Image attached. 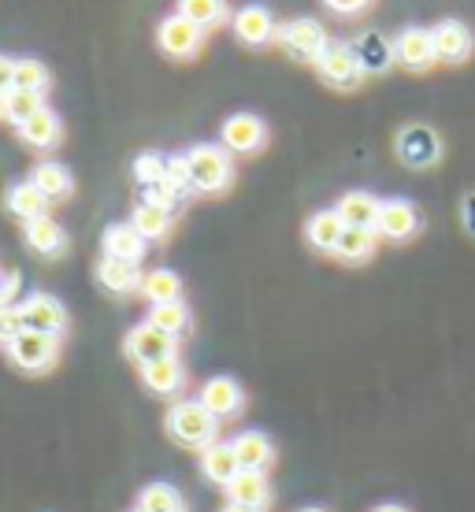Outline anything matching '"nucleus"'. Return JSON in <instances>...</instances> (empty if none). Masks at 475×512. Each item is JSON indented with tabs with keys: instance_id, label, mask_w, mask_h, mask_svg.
I'll use <instances>...</instances> for the list:
<instances>
[{
	"instance_id": "1",
	"label": "nucleus",
	"mask_w": 475,
	"mask_h": 512,
	"mask_svg": "<svg viewBox=\"0 0 475 512\" xmlns=\"http://www.w3.org/2000/svg\"><path fill=\"white\" fill-rule=\"evenodd\" d=\"M219 420L201 405V401H175L167 412V435L186 449H205L216 442Z\"/></svg>"
},
{
	"instance_id": "2",
	"label": "nucleus",
	"mask_w": 475,
	"mask_h": 512,
	"mask_svg": "<svg viewBox=\"0 0 475 512\" xmlns=\"http://www.w3.org/2000/svg\"><path fill=\"white\" fill-rule=\"evenodd\" d=\"M186 167H190V186L197 193H219L231 182V156L216 145H193L186 153Z\"/></svg>"
},
{
	"instance_id": "3",
	"label": "nucleus",
	"mask_w": 475,
	"mask_h": 512,
	"mask_svg": "<svg viewBox=\"0 0 475 512\" xmlns=\"http://www.w3.org/2000/svg\"><path fill=\"white\" fill-rule=\"evenodd\" d=\"M8 353H12L15 368H23V372H49L56 364V353H60V338L41 331H23L8 346Z\"/></svg>"
},
{
	"instance_id": "4",
	"label": "nucleus",
	"mask_w": 475,
	"mask_h": 512,
	"mask_svg": "<svg viewBox=\"0 0 475 512\" xmlns=\"http://www.w3.org/2000/svg\"><path fill=\"white\" fill-rule=\"evenodd\" d=\"M130 360H138V364H153V360H164V357H175V334L160 331L153 323H142V327H134L127 334V342H123Z\"/></svg>"
},
{
	"instance_id": "5",
	"label": "nucleus",
	"mask_w": 475,
	"mask_h": 512,
	"mask_svg": "<svg viewBox=\"0 0 475 512\" xmlns=\"http://www.w3.org/2000/svg\"><path fill=\"white\" fill-rule=\"evenodd\" d=\"M197 401H201L216 420H234V416L245 409V390L234 383V379H227V375H216V379H208V383L201 386Z\"/></svg>"
},
{
	"instance_id": "6",
	"label": "nucleus",
	"mask_w": 475,
	"mask_h": 512,
	"mask_svg": "<svg viewBox=\"0 0 475 512\" xmlns=\"http://www.w3.org/2000/svg\"><path fill=\"white\" fill-rule=\"evenodd\" d=\"M316 64H320V75L327 78L331 86H342V90H353L360 82V75H364L357 52L349 49V45H327Z\"/></svg>"
},
{
	"instance_id": "7",
	"label": "nucleus",
	"mask_w": 475,
	"mask_h": 512,
	"mask_svg": "<svg viewBox=\"0 0 475 512\" xmlns=\"http://www.w3.org/2000/svg\"><path fill=\"white\" fill-rule=\"evenodd\" d=\"M23 323H26V331L56 334V338H60V334H64V327H67V312H64V305H60L56 297L34 294L23 305Z\"/></svg>"
},
{
	"instance_id": "8",
	"label": "nucleus",
	"mask_w": 475,
	"mask_h": 512,
	"mask_svg": "<svg viewBox=\"0 0 475 512\" xmlns=\"http://www.w3.org/2000/svg\"><path fill=\"white\" fill-rule=\"evenodd\" d=\"M268 138V130L260 123L257 116H249V112H238L223 123V145L231 149V153H257L260 145Z\"/></svg>"
},
{
	"instance_id": "9",
	"label": "nucleus",
	"mask_w": 475,
	"mask_h": 512,
	"mask_svg": "<svg viewBox=\"0 0 475 512\" xmlns=\"http://www.w3.org/2000/svg\"><path fill=\"white\" fill-rule=\"evenodd\" d=\"M283 41H286V49L297 52L301 60H320V52L331 45V41H327V30H323L316 19H297V23H290L283 30Z\"/></svg>"
},
{
	"instance_id": "10",
	"label": "nucleus",
	"mask_w": 475,
	"mask_h": 512,
	"mask_svg": "<svg viewBox=\"0 0 475 512\" xmlns=\"http://www.w3.org/2000/svg\"><path fill=\"white\" fill-rule=\"evenodd\" d=\"M394 56H398L405 67H412V71L431 67L438 60L435 34H431V30H420V26H412V30H405V34H401L398 45H394Z\"/></svg>"
},
{
	"instance_id": "11",
	"label": "nucleus",
	"mask_w": 475,
	"mask_h": 512,
	"mask_svg": "<svg viewBox=\"0 0 475 512\" xmlns=\"http://www.w3.org/2000/svg\"><path fill=\"white\" fill-rule=\"evenodd\" d=\"M197 45H201V26L190 23L186 15L164 19V26H160V49H164L167 56H193Z\"/></svg>"
},
{
	"instance_id": "12",
	"label": "nucleus",
	"mask_w": 475,
	"mask_h": 512,
	"mask_svg": "<svg viewBox=\"0 0 475 512\" xmlns=\"http://www.w3.org/2000/svg\"><path fill=\"white\" fill-rule=\"evenodd\" d=\"M416 227H420V216H416V208L409 201H383L379 219H375V231L394 238V242H405V238L416 234Z\"/></svg>"
},
{
	"instance_id": "13",
	"label": "nucleus",
	"mask_w": 475,
	"mask_h": 512,
	"mask_svg": "<svg viewBox=\"0 0 475 512\" xmlns=\"http://www.w3.org/2000/svg\"><path fill=\"white\" fill-rule=\"evenodd\" d=\"M238 472H242V464H238V453H234L231 442H212V446L201 449V475L208 483L227 487Z\"/></svg>"
},
{
	"instance_id": "14",
	"label": "nucleus",
	"mask_w": 475,
	"mask_h": 512,
	"mask_svg": "<svg viewBox=\"0 0 475 512\" xmlns=\"http://www.w3.org/2000/svg\"><path fill=\"white\" fill-rule=\"evenodd\" d=\"M379 208H383V201L379 197H372L368 190H349L342 193V201H338V216H342V223L346 227H368V231H375V219H379Z\"/></svg>"
},
{
	"instance_id": "15",
	"label": "nucleus",
	"mask_w": 475,
	"mask_h": 512,
	"mask_svg": "<svg viewBox=\"0 0 475 512\" xmlns=\"http://www.w3.org/2000/svg\"><path fill=\"white\" fill-rule=\"evenodd\" d=\"M142 383L160 397H175L182 390V383H186V368H182L179 357L153 360V364L142 368Z\"/></svg>"
},
{
	"instance_id": "16",
	"label": "nucleus",
	"mask_w": 475,
	"mask_h": 512,
	"mask_svg": "<svg viewBox=\"0 0 475 512\" xmlns=\"http://www.w3.org/2000/svg\"><path fill=\"white\" fill-rule=\"evenodd\" d=\"M234 453H238V464L242 472H264L271 461H275V446L264 431H242V435L231 442Z\"/></svg>"
},
{
	"instance_id": "17",
	"label": "nucleus",
	"mask_w": 475,
	"mask_h": 512,
	"mask_svg": "<svg viewBox=\"0 0 475 512\" xmlns=\"http://www.w3.org/2000/svg\"><path fill=\"white\" fill-rule=\"evenodd\" d=\"M227 498L234 505H249V509H264L271 501V483L264 472H238L227 483Z\"/></svg>"
},
{
	"instance_id": "18",
	"label": "nucleus",
	"mask_w": 475,
	"mask_h": 512,
	"mask_svg": "<svg viewBox=\"0 0 475 512\" xmlns=\"http://www.w3.org/2000/svg\"><path fill=\"white\" fill-rule=\"evenodd\" d=\"M234 34L245 41V45H264V41L275 38V19H271L268 8L260 4H249L234 15Z\"/></svg>"
},
{
	"instance_id": "19",
	"label": "nucleus",
	"mask_w": 475,
	"mask_h": 512,
	"mask_svg": "<svg viewBox=\"0 0 475 512\" xmlns=\"http://www.w3.org/2000/svg\"><path fill=\"white\" fill-rule=\"evenodd\" d=\"M104 253L116 256V260H127V264H138L145 256V238L130 223H116L104 231Z\"/></svg>"
},
{
	"instance_id": "20",
	"label": "nucleus",
	"mask_w": 475,
	"mask_h": 512,
	"mask_svg": "<svg viewBox=\"0 0 475 512\" xmlns=\"http://www.w3.org/2000/svg\"><path fill=\"white\" fill-rule=\"evenodd\" d=\"M435 49H438V60H468V52H472V30L464 23H457V19L438 23Z\"/></svg>"
},
{
	"instance_id": "21",
	"label": "nucleus",
	"mask_w": 475,
	"mask_h": 512,
	"mask_svg": "<svg viewBox=\"0 0 475 512\" xmlns=\"http://www.w3.org/2000/svg\"><path fill=\"white\" fill-rule=\"evenodd\" d=\"M26 245L41 256H60L64 253V245H67V234H64V227L49 216L30 219V223H26Z\"/></svg>"
},
{
	"instance_id": "22",
	"label": "nucleus",
	"mask_w": 475,
	"mask_h": 512,
	"mask_svg": "<svg viewBox=\"0 0 475 512\" xmlns=\"http://www.w3.org/2000/svg\"><path fill=\"white\" fill-rule=\"evenodd\" d=\"M97 279H101V286H104V290H112V294H130V290H142L138 264H127V260H116V256H104L101 268H97Z\"/></svg>"
},
{
	"instance_id": "23",
	"label": "nucleus",
	"mask_w": 475,
	"mask_h": 512,
	"mask_svg": "<svg viewBox=\"0 0 475 512\" xmlns=\"http://www.w3.org/2000/svg\"><path fill=\"white\" fill-rule=\"evenodd\" d=\"M342 231H346V223H342L338 212H316V216L309 219V227H305L309 245L320 249V253H334L338 242H342Z\"/></svg>"
},
{
	"instance_id": "24",
	"label": "nucleus",
	"mask_w": 475,
	"mask_h": 512,
	"mask_svg": "<svg viewBox=\"0 0 475 512\" xmlns=\"http://www.w3.org/2000/svg\"><path fill=\"white\" fill-rule=\"evenodd\" d=\"M8 208H12L19 219H45L49 216V197L34 186V182H19V186H12V193H8Z\"/></svg>"
},
{
	"instance_id": "25",
	"label": "nucleus",
	"mask_w": 475,
	"mask_h": 512,
	"mask_svg": "<svg viewBox=\"0 0 475 512\" xmlns=\"http://www.w3.org/2000/svg\"><path fill=\"white\" fill-rule=\"evenodd\" d=\"M401 156L416 167H427L438 160V138L427 127H412L401 134Z\"/></svg>"
},
{
	"instance_id": "26",
	"label": "nucleus",
	"mask_w": 475,
	"mask_h": 512,
	"mask_svg": "<svg viewBox=\"0 0 475 512\" xmlns=\"http://www.w3.org/2000/svg\"><path fill=\"white\" fill-rule=\"evenodd\" d=\"M19 134H23L26 145H34V149H49V145L60 141V119H56V112L41 108L38 116H30L23 127H19Z\"/></svg>"
},
{
	"instance_id": "27",
	"label": "nucleus",
	"mask_w": 475,
	"mask_h": 512,
	"mask_svg": "<svg viewBox=\"0 0 475 512\" xmlns=\"http://www.w3.org/2000/svg\"><path fill=\"white\" fill-rule=\"evenodd\" d=\"M142 294L153 301V305H167V301H179L182 297V279L175 271L156 268L142 279Z\"/></svg>"
},
{
	"instance_id": "28",
	"label": "nucleus",
	"mask_w": 475,
	"mask_h": 512,
	"mask_svg": "<svg viewBox=\"0 0 475 512\" xmlns=\"http://www.w3.org/2000/svg\"><path fill=\"white\" fill-rule=\"evenodd\" d=\"M30 182L38 186L49 201H60V197H67L71 193V171H67L64 164H38L34 167V175H30Z\"/></svg>"
},
{
	"instance_id": "29",
	"label": "nucleus",
	"mask_w": 475,
	"mask_h": 512,
	"mask_svg": "<svg viewBox=\"0 0 475 512\" xmlns=\"http://www.w3.org/2000/svg\"><path fill=\"white\" fill-rule=\"evenodd\" d=\"M138 509L145 512H186V501L171 483H149L138 498Z\"/></svg>"
},
{
	"instance_id": "30",
	"label": "nucleus",
	"mask_w": 475,
	"mask_h": 512,
	"mask_svg": "<svg viewBox=\"0 0 475 512\" xmlns=\"http://www.w3.org/2000/svg\"><path fill=\"white\" fill-rule=\"evenodd\" d=\"M334 253L342 256V260H349V264L368 260V256L375 253V231H368V227H346V231H342V242H338Z\"/></svg>"
},
{
	"instance_id": "31",
	"label": "nucleus",
	"mask_w": 475,
	"mask_h": 512,
	"mask_svg": "<svg viewBox=\"0 0 475 512\" xmlns=\"http://www.w3.org/2000/svg\"><path fill=\"white\" fill-rule=\"evenodd\" d=\"M41 108H45V104H41V93H30V90H12L0 97V112L12 119V123H19V127H23L30 116H38Z\"/></svg>"
},
{
	"instance_id": "32",
	"label": "nucleus",
	"mask_w": 475,
	"mask_h": 512,
	"mask_svg": "<svg viewBox=\"0 0 475 512\" xmlns=\"http://www.w3.org/2000/svg\"><path fill=\"white\" fill-rule=\"evenodd\" d=\"M130 227L142 234L145 242H149V238H164L167 227H171V212H167V208H160V205H149V201H145V205L138 208V212H134Z\"/></svg>"
},
{
	"instance_id": "33",
	"label": "nucleus",
	"mask_w": 475,
	"mask_h": 512,
	"mask_svg": "<svg viewBox=\"0 0 475 512\" xmlns=\"http://www.w3.org/2000/svg\"><path fill=\"white\" fill-rule=\"evenodd\" d=\"M149 323H153V327H160V331H167V334H175V338H179V334L186 331V323H190V308L182 305V301L153 305V312H149Z\"/></svg>"
},
{
	"instance_id": "34",
	"label": "nucleus",
	"mask_w": 475,
	"mask_h": 512,
	"mask_svg": "<svg viewBox=\"0 0 475 512\" xmlns=\"http://www.w3.org/2000/svg\"><path fill=\"white\" fill-rule=\"evenodd\" d=\"M353 52H357V60H360V67H364V71H383V67L390 64V56H394V52H390V45H386L379 34H364Z\"/></svg>"
},
{
	"instance_id": "35",
	"label": "nucleus",
	"mask_w": 475,
	"mask_h": 512,
	"mask_svg": "<svg viewBox=\"0 0 475 512\" xmlns=\"http://www.w3.org/2000/svg\"><path fill=\"white\" fill-rule=\"evenodd\" d=\"M179 15H186L190 23H197L205 30V26L219 23L227 15V4L223 0H179Z\"/></svg>"
},
{
	"instance_id": "36",
	"label": "nucleus",
	"mask_w": 475,
	"mask_h": 512,
	"mask_svg": "<svg viewBox=\"0 0 475 512\" xmlns=\"http://www.w3.org/2000/svg\"><path fill=\"white\" fill-rule=\"evenodd\" d=\"M15 90L45 93L49 90V71L41 60H15Z\"/></svg>"
},
{
	"instance_id": "37",
	"label": "nucleus",
	"mask_w": 475,
	"mask_h": 512,
	"mask_svg": "<svg viewBox=\"0 0 475 512\" xmlns=\"http://www.w3.org/2000/svg\"><path fill=\"white\" fill-rule=\"evenodd\" d=\"M23 331H26L23 308H15V305H4V308H0V342H8V346H12V342Z\"/></svg>"
},
{
	"instance_id": "38",
	"label": "nucleus",
	"mask_w": 475,
	"mask_h": 512,
	"mask_svg": "<svg viewBox=\"0 0 475 512\" xmlns=\"http://www.w3.org/2000/svg\"><path fill=\"white\" fill-rule=\"evenodd\" d=\"M164 156H156V153H145L138 164H134V175H138V182H145V186H153V182L164 179Z\"/></svg>"
},
{
	"instance_id": "39",
	"label": "nucleus",
	"mask_w": 475,
	"mask_h": 512,
	"mask_svg": "<svg viewBox=\"0 0 475 512\" xmlns=\"http://www.w3.org/2000/svg\"><path fill=\"white\" fill-rule=\"evenodd\" d=\"M164 179L171 182V186H175V190H193L190 186V167H186V156H171V160H167L164 164Z\"/></svg>"
},
{
	"instance_id": "40",
	"label": "nucleus",
	"mask_w": 475,
	"mask_h": 512,
	"mask_svg": "<svg viewBox=\"0 0 475 512\" xmlns=\"http://www.w3.org/2000/svg\"><path fill=\"white\" fill-rule=\"evenodd\" d=\"M145 190H149V205H160V208H167V212H171L175 197H179V190H175V186H171L167 179L153 182V186H145Z\"/></svg>"
},
{
	"instance_id": "41",
	"label": "nucleus",
	"mask_w": 475,
	"mask_h": 512,
	"mask_svg": "<svg viewBox=\"0 0 475 512\" xmlns=\"http://www.w3.org/2000/svg\"><path fill=\"white\" fill-rule=\"evenodd\" d=\"M15 90V60L0 56V97Z\"/></svg>"
},
{
	"instance_id": "42",
	"label": "nucleus",
	"mask_w": 475,
	"mask_h": 512,
	"mask_svg": "<svg viewBox=\"0 0 475 512\" xmlns=\"http://www.w3.org/2000/svg\"><path fill=\"white\" fill-rule=\"evenodd\" d=\"M19 275H15V271H8V275H0V305H8V301H12L15 294H19Z\"/></svg>"
},
{
	"instance_id": "43",
	"label": "nucleus",
	"mask_w": 475,
	"mask_h": 512,
	"mask_svg": "<svg viewBox=\"0 0 475 512\" xmlns=\"http://www.w3.org/2000/svg\"><path fill=\"white\" fill-rule=\"evenodd\" d=\"M334 12H342V15H357V12H364L372 0H327Z\"/></svg>"
},
{
	"instance_id": "44",
	"label": "nucleus",
	"mask_w": 475,
	"mask_h": 512,
	"mask_svg": "<svg viewBox=\"0 0 475 512\" xmlns=\"http://www.w3.org/2000/svg\"><path fill=\"white\" fill-rule=\"evenodd\" d=\"M223 512H264V509H249V505H234V501H231V505H227Z\"/></svg>"
},
{
	"instance_id": "45",
	"label": "nucleus",
	"mask_w": 475,
	"mask_h": 512,
	"mask_svg": "<svg viewBox=\"0 0 475 512\" xmlns=\"http://www.w3.org/2000/svg\"><path fill=\"white\" fill-rule=\"evenodd\" d=\"M372 512H409L405 505H379V509H372Z\"/></svg>"
},
{
	"instance_id": "46",
	"label": "nucleus",
	"mask_w": 475,
	"mask_h": 512,
	"mask_svg": "<svg viewBox=\"0 0 475 512\" xmlns=\"http://www.w3.org/2000/svg\"><path fill=\"white\" fill-rule=\"evenodd\" d=\"M297 512H327V509H297Z\"/></svg>"
},
{
	"instance_id": "47",
	"label": "nucleus",
	"mask_w": 475,
	"mask_h": 512,
	"mask_svg": "<svg viewBox=\"0 0 475 512\" xmlns=\"http://www.w3.org/2000/svg\"><path fill=\"white\" fill-rule=\"evenodd\" d=\"M130 512H145V509H130Z\"/></svg>"
},
{
	"instance_id": "48",
	"label": "nucleus",
	"mask_w": 475,
	"mask_h": 512,
	"mask_svg": "<svg viewBox=\"0 0 475 512\" xmlns=\"http://www.w3.org/2000/svg\"><path fill=\"white\" fill-rule=\"evenodd\" d=\"M0 308H4V305H0Z\"/></svg>"
}]
</instances>
